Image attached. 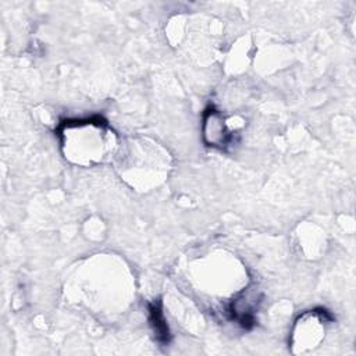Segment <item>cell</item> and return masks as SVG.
I'll return each instance as SVG.
<instances>
[{"instance_id":"cell-3","label":"cell","mask_w":356,"mask_h":356,"mask_svg":"<svg viewBox=\"0 0 356 356\" xmlns=\"http://www.w3.org/2000/svg\"><path fill=\"white\" fill-rule=\"evenodd\" d=\"M260 298L256 293L245 292L231 302L228 306V314L231 320H235L242 328L250 330L256 324V313L259 309Z\"/></svg>"},{"instance_id":"cell-4","label":"cell","mask_w":356,"mask_h":356,"mask_svg":"<svg viewBox=\"0 0 356 356\" xmlns=\"http://www.w3.org/2000/svg\"><path fill=\"white\" fill-rule=\"evenodd\" d=\"M149 320H150V325L153 327L156 339L160 343L167 345L171 339V334H170L167 321L164 318L160 302H153L149 305Z\"/></svg>"},{"instance_id":"cell-2","label":"cell","mask_w":356,"mask_h":356,"mask_svg":"<svg viewBox=\"0 0 356 356\" xmlns=\"http://www.w3.org/2000/svg\"><path fill=\"white\" fill-rule=\"evenodd\" d=\"M202 136L207 146L216 149H225L234 139V132L229 129L222 113L214 106H209L203 111Z\"/></svg>"},{"instance_id":"cell-1","label":"cell","mask_w":356,"mask_h":356,"mask_svg":"<svg viewBox=\"0 0 356 356\" xmlns=\"http://www.w3.org/2000/svg\"><path fill=\"white\" fill-rule=\"evenodd\" d=\"M332 317L324 309H313L298 317L292 332V345H316L324 334V324Z\"/></svg>"}]
</instances>
